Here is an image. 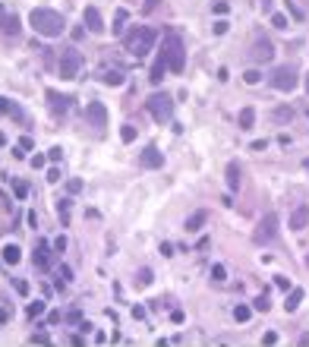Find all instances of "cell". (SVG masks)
<instances>
[{
	"label": "cell",
	"instance_id": "6da1fadb",
	"mask_svg": "<svg viewBox=\"0 0 309 347\" xmlns=\"http://www.w3.org/2000/svg\"><path fill=\"white\" fill-rule=\"evenodd\" d=\"M29 26L41 35V38H60V35L66 32V22L63 16L57 10H47V7H38L29 13Z\"/></svg>",
	"mask_w": 309,
	"mask_h": 347
},
{
	"label": "cell",
	"instance_id": "7a4b0ae2",
	"mask_svg": "<svg viewBox=\"0 0 309 347\" xmlns=\"http://www.w3.org/2000/svg\"><path fill=\"white\" fill-rule=\"evenodd\" d=\"M155 38H158V32L152 26H133V29L123 32V48L130 51L133 57H145V54L155 48Z\"/></svg>",
	"mask_w": 309,
	"mask_h": 347
},
{
	"label": "cell",
	"instance_id": "3957f363",
	"mask_svg": "<svg viewBox=\"0 0 309 347\" xmlns=\"http://www.w3.org/2000/svg\"><path fill=\"white\" fill-rule=\"evenodd\" d=\"M164 54H168V70L174 76H180V73L186 70V44L174 29L164 32Z\"/></svg>",
	"mask_w": 309,
	"mask_h": 347
},
{
	"label": "cell",
	"instance_id": "277c9868",
	"mask_svg": "<svg viewBox=\"0 0 309 347\" xmlns=\"http://www.w3.org/2000/svg\"><path fill=\"white\" fill-rule=\"evenodd\" d=\"M271 88L275 92H294V88L300 85V73H297V66H290V63H284V66H278L275 73H271Z\"/></svg>",
	"mask_w": 309,
	"mask_h": 347
},
{
	"label": "cell",
	"instance_id": "5b68a950",
	"mask_svg": "<svg viewBox=\"0 0 309 347\" xmlns=\"http://www.w3.org/2000/svg\"><path fill=\"white\" fill-rule=\"evenodd\" d=\"M278 237V215L275 212H265L262 215V221L256 224V230H252V243L256 246H265V243H271Z\"/></svg>",
	"mask_w": 309,
	"mask_h": 347
},
{
	"label": "cell",
	"instance_id": "8992f818",
	"mask_svg": "<svg viewBox=\"0 0 309 347\" xmlns=\"http://www.w3.org/2000/svg\"><path fill=\"white\" fill-rule=\"evenodd\" d=\"M149 114L158 120V123H168L171 120V114H174V98L168 95V92H155L152 98H149Z\"/></svg>",
	"mask_w": 309,
	"mask_h": 347
},
{
	"label": "cell",
	"instance_id": "52a82bcc",
	"mask_svg": "<svg viewBox=\"0 0 309 347\" xmlns=\"http://www.w3.org/2000/svg\"><path fill=\"white\" fill-rule=\"evenodd\" d=\"M79 73H82V57H79V51H76V48L63 51V57H60V76L73 82Z\"/></svg>",
	"mask_w": 309,
	"mask_h": 347
},
{
	"label": "cell",
	"instance_id": "ba28073f",
	"mask_svg": "<svg viewBox=\"0 0 309 347\" xmlns=\"http://www.w3.org/2000/svg\"><path fill=\"white\" fill-rule=\"evenodd\" d=\"M249 54H252V60L256 63H268L271 57H275V44L268 41V35H256V38H252V48H249Z\"/></svg>",
	"mask_w": 309,
	"mask_h": 347
},
{
	"label": "cell",
	"instance_id": "9c48e42d",
	"mask_svg": "<svg viewBox=\"0 0 309 347\" xmlns=\"http://www.w3.org/2000/svg\"><path fill=\"white\" fill-rule=\"evenodd\" d=\"M85 120L104 133V126H107V111H104V104H101V101H92V104L85 107Z\"/></svg>",
	"mask_w": 309,
	"mask_h": 347
},
{
	"label": "cell",
	"instance_id": "30bf717a",
	"mask_svg": "<svg viewBox=\"0 0 309 347\" xmlns=\"http://www.w3.org/2000/svg\"><path fill=\"white\" fill-rule=\"evenodd\" d=\"M47 107H51V114L54 117H63L66 111H69V98L66 95H60V92H54V88H47Z\"/></svg>",
	"mask_w": 309,
	"mask_h": 347
},
{
	"label": "cell",
	"instance_id": "8fae6325",
	"mask_svg": "<svg viewBox=\"0 0 309 347\" xmlns=\"http://www.w3.org/2000/svg\"><path fill=\"white\" fill-rule=\"evenodd\" d=\"M0 32H4L7 38H16V35L22 32L19 16H16V13H4V16H0Z\"/></svg>",
	"mask_w": 309,
	"mask_h": 347
},
{
	"label": "cell",
	"instance_id": "7c38bea8",
	"mask_svg": "<svg viewBox=\"0 0 309 347\" xmlns=\"http://www.w3.org/2000/svg\"><path fill=\"white\" fill-rule=\"evenodd\" d=\"M164 73H168V54H164V48H161L158 57H155V63H152V70H149V79L152 82H161V79H164Z\"/></svg>",
	"mask_w": 309,
	"mask_h": 347
},
{
	"label": "cell",
	"instance_id": "4fadbf2b",
	"mask_svg": "<svg viewBox=\"0 0 309 347\" xmlns=\"http://www.w3.org/2000/svg\"><path fill=\"white\" fill-rule=\"evenodd\" d=\"M82 19H85V29H88V32H101V29H104V19H101V10H98V7H85Z\"/></svg>",
	"mask_w": 309,
	"mask_h": 347
},
{
	"label": "cell",
	"instance_id": "5bb4252c",
	"mask_svg": "<svg viewBox=\"0 0 309 347\" xmlns=\"http://www.w3.org/2000/svg\"><path fill=\"white\" fill-rule=\"evenodd\" d=\"M32 259H35V268H38V271H47V268H51V246L41 240L38 246H35V256H32Z\"/></svg>",
	"mask_w": 309,
	"mask_h": 347
},
{
	"label": "cell",
	"instance_id": "9a60e30c",
	"mask_svg": "<svg viewBox=\"0 0 309 347\" xmlns=\"http://www.w3.org/2000/svg\"><path fill=\"white\" fill-rule=\"evenodd\" d=\"M306 224H309V205H300V209L290 212V227L294 230H303Z\"/></svg>",
	"mask_w": 309,
	"mask_h": 347
},
{
	"label": "cell",
	"instance_id": "2e32d148",
	"mask_svg": "<svg viewBox=\"0 0 309 347\" xmlns=\"http://www.w3.org/2000/svg\"><path fill=\"white\" fill-rule=\"evenodd\" d=\"M300 303H303V287H290L287 290V300H284V309H287V313H297Z\"/></svg>",
	"mask_w": 309,
	"mask_h": 347
},
{
	"label": "cell",
	"instance_id": "e0dca14e",
	"mask_svg": "<svg viewBox=\"0 0 309 347\" xmlns=\"http://www.w3.org/2000/svg\"><path fill=\"white\" fill-rule=\"evenodd\" d=\"M142 164H145V168H161V164H164V155H161L158 149H152V145H149V149L142 152Z\"/></svg>",
	"mask_w": 309,
	"mask_h": 347
},
{
	"label": "cell",
	"instance_id": "ac0fdd59",
	"mask_svg": "<svg viewBox=\"0 0 309 347\" xmlns=\"http://www.w3.org/2000/svg\"><path fill=\"white\" fill-rule=\"evenodd\" d=\"M205 218H208V215H205L202 209H199V212H193V215L186 218V224H183V227H186L189 234H196V230H202V224H205Z\"/></svg>",
	"mask_w": 309,
	"mask_h": 347
},
{
	"label": "cell",
	"instance_id": "d6986e66",
	"mask_svg": "<svg viewBox=\"0 0 309 347\" xmlns=\"http://www.w3.org/2000/svg\"><path fill=\"white\" fill-rule=\"evenodd\" d=\"M0 256H4V262H7V265H16V262L22 259V249L16 246V243H7L4 249H0Z\"/></svg>",
	"mask_w": 309,
	"mask_h": 347
},
{
	"label": "cell",
	"instance_id": "ffe728a7",
	"mask_svg": "<svg viewBox=\"0 0 309 347\" xmlns=\"http://www.w3.org/2000/svg\"><path fill=\"white\" fill-rule=\"evenodd\" d=\"M126 19H130V13H126L123 7L114 13V26H111V32L114 35H120V38H123V32H126Z\"/></svg>",
	"mask_w": 309,
	"mask_h": 347
},
{
	"label": "cell",
	"instance_id": "44dd1931",
	"mask_svg": "<svg viewBox=\"0 0 309 347\" xmlns=\"http://www.w3.org/2000/svg\"><path fill=\"white\" fill-rule=\"evenodd\" d=\"M10 183H13V193H16V199H26L29 193H32V187H29V180H19V177H7Z\"/></svg>",
	"mask_w": 309,
	"mask_h": 347
},
{
	"label": "cell",
	"instance_id": "7402d4cb",
	"mask_svg": "<svg viewBox=\"0 0 309 347\" xmlns=\"http://www.w3.org/2000/svg\"><path fill=\"white\" fill-rule=\"evenodd\" d=\"M227 187H230V190H240V164H237V161L227 164Z\"/></svg>",
	"mask_w": 309,
	"mask_h": 347
},
{
	"label": "cell",
	"instance_id": "603a6c76",
	"mask_svg": "<svg viewBox=\"0 0 309 347\" xmlns=\"http://www.w3.org/2000/svg\"><path fill=\"white\" fill-rule=\"evenodd\" d=\"M0 114H10V117H16V120H26V114H22L10 98H0Z\"/></svg>",
	"mask_w": 309,
	"mask_h": 347
},
{
	"label": "cell",
	"instance_id": "cb8c5ba5",
	"mask_svg": "<svg viewBox=\"0 0 309 347\" xmlns=\"http://www.w3.org/2000/svg\"><path fill=\"white\" fill-rule=\"evenodd\" d=\"M123 79H126V76H123L120 70H107V73H101V82H104V85H123Z\"/></svg>",
	"mask_w": 309,
	"mask_h": 347
},
{
	"label": "cell",
	"instance_id": "d4e9b609",
	"mask_svg": "<svg viewBox=\"0 0 309 347\" xmlns=\"http://www.w3.org/2000/svg\"><path fill=\"white\" fill-rule=\"evenodd\" d=\"M44 306H47L44 300H32V303L26 306V316H29V319H38V316L44 313Z\"/></svg>",
	"mask_w": 309,
	"mask_h": 347
},
{
	"label": "cell",
	"instance_id": "484cf974",
	"mask_svg": "<svg viewBox=\"0 0 309 347\" xmlns=\"http://www.w3.org/2000/svg\"><path fill=\"white\" fill-rule=\"evenodd\" d=\"M32 145H35V142H32L29 136H22L19 142H16V152H13V155H16V158H26V155L32 152Z\"/></svg>",
	"mask_w": 309,
	"mask_h": 347
},
{
	"label": "cell",
	"instance_id": "4316f807",
	"mask_svg": "<svg viewBox=\"0 0 309 347\" xmlns=\"http://www.w3.org/2000/svg\"><path fill=\"white\" fill-rule=\"evenodd\" d=\"M252 123H256V111H252V107H243L240 111V126L243 130H252Z\"/></svg>",
	"mask_w": 309,
	"mask_h": 347
},
{
	"label": "cell",
	"instance_id": "83f0119b",
	"mask_svg": "<svg viewBox=\"0 0 309 347\" xmlns=\"http://www.w3.org/2000/svg\"><path fill=\"white\" fill-rule=\"evenodd\" d=\"M252 316V309L246 306V303H240V306H233V319H237V322H246Z\"/></svg>",
	"mask_w": 309,
	"mask_h": 347
},
{
	"label": "cell",
	"instance_id": "f1b7e54d",
	"mask_svg": "<svg viewBox=\"0 0 309 347\" xmlns=\"http://www.w3.org/2000/svg\"><path fill=\"white\" fill-rule=\"evenodd\" d=\"M290 117H294V111H290V107H278V111L271 114V120H275V123H287Z\"/></svg>",
	"mask_w": 309,
	"mask_h": 347
},
{
	"label": "cell",
	"instance_id": "f546056e",
	"mask_svg": "<svg viewBox=\"0 0 309 347\" xmlns=\"http://www.w3.org/2000/svg\"><path fill=\"white\" fill-rule=\"evenodd\" d=\"M57 212H60V221L69 224V199H60V202H57Z\"/></svg>",
	"mask_w": 309,
	"mask_h": 347
},
{
	"label": "cell",
	"instance_id": "4dcf8cb0",
	"mask_svg": "<svg viewBox=\"0 0 309 347\" xmlns=\"http://www.w3.org/2000/svg\"><path fill=\"white\" fill-rule=\"evenodd\" d=\"M256 309H259V313H268V309H271V300H268V294H259V297H256Z\"/></svg>",
	"mask_w": 309,
	"mask_h": 347
},
{
	"label": "cell",
	"instance_id": "1f68e13d",
	"mask_svg": "<svg viewBox=\"0 0 309 347\" xmlns=\"http://www.w3.org/2000/svg\"><path fill=\"white\" fill-rule=\"evenodd\" d=\"M243 79H246V85H256V82L262 79V73H259V70H246V73H243Z\"/></svg>",
	"mask_w": 309,
	"mask_h": 347
},
{
	"label": "cell",
	"instance_id": "d6a6232c",
	"mask_svg": "<svg viewBox=\"0 0 309 347\" xmlns=\"http://www.w3.org/2000/svg\"><path fill=\"white\" fill-rule=\"evenodd\" d=\"M271 26H275V29H287V16L284 13H271Z\"/></svg>",
	"mask_w": 309,
	"mask_h": 347
},
{
	"label": "cell",
	"instance_id": "836d02e7",
	"mask_svg": "<svg viewBox=\"0 0 309 347\" xmlns=\"http://www.w3.org/2000/svg\"><path fill=\"white\" fill-rule=\"evenodd\" d=\"M66 246H69V240L60 234V237H54V252H66Z\"/></svg>",
	"mask_w": 309,
	"mask_h": 347
},
{
	"label": "cell",
	"instance_id": "e575fe53",
	"mask_svg": "<svg viewBox=\"0 0 309 347\" xmlns=\"http://www.w3.org/2000/svg\"><path fill=\"white\" fill-rule=\"evenodd\" d=\"M287 10L294 13V19H297V22H303V10L297 7V0H287Z\"/></svg>",
	"mask_w": 309,
	"mask_h": 347
},
{
	"label": "cell",
	"instance_id": "d590c367",
	"mask_svg": "<svg viewBox=\"0 0 309 347\" xmlns=\"http://www.w3.org/2000/svg\"><path fill=\"white\" fill-rule=\"evenodd\" d=\"M29 341H32V344H51V335H47V332H35Z\"/></svg>",
	"mask_w": 309,
	"mask_h": 347
},
{
	"label": "cell",
	"instance_id": "8d00e7d4",
	"mask_svg": "<svg viewBox=\"0 0 309 347\" xmlns=\"http://www.w3.org/2000/svg\"><path fill=\"white\" fill-rule=\"evenodd\" d=\"M120 139H123V142H133V139H136V126H123V130H120Z\"/></svg>",
	"mask_w": 309,
	"mask_h": 347
},
{
	"label": "cell",
	"instance_id": "74e56055",
	"mask_svg": "<svg viewBox=\"0 0 309 347\" xmlns=\"http://www.w3.org/2000/svg\"><path fill=\"white\" fill-rule=\"evenodd\" d=\"M57 275H60V281L66 284V281H73V268H69V265H60V268H57Z\"/></svg>",
	"mask_w": 309,
	"mask_h": 347
},
{
	"label": "cell",
	"instance_id": "f35d334b",
	"mask_svg": "<svg viewBox=\"0 0 309 347\" xmlns=\"http://www.w3.org/2000/svg\"><path fill=\"white\" fill-rule=\"evenodd\" d=\"M211 278H215V281H224V278H227L224 265H215V268H211Z\"/></svg>",
	"mask_w": 309,
	"mask_h": 347
},
{
	"label": "cell",
	"instance_id": "ab89813d",
	"mask_svg": "<svg viewBox=\"0 0 309 347\" xmlns=\"http://www.w3.org/2000/svg\"><path fill=\"white\" fill-rule=\"evenodd\" d=\"M227 10H230V4H227V0H215V13H218V16H224Z\"/></svg>",
	"mask_w": 309,
	"mask_h": 347
},
{
	"label": "cell",
	"instance_id": "60d3db41",
	"mask_svg": "<svg viewBox=\"0 0 309 347\" xmlns=\"http://www.w3.org/2000/svg\"><path fill=\"white\" fill-rule=\"evenodd\" d=\"M149 281H152V271H149V268H142V271H139V278H136V284H142V287H145Z\"/></svg>",
	"mask_w": 309,
	"mask_h": 347
},
{
	"label": "cell",
	"instance_id": "b9f144b4",
	"mask_svg": "<svg viewBox=\"0 0 309 347\" xmlns=\"http://www.w3.org/2000/svg\"><path fill=\"white\" fill-rule=\"evenodd\" d=\"M60 177H63V174H60V168H51L44 180H47V183H57V180H60Z\"/></svg>",
	"mask_w": 309,
	"mask_h": 347
},
{
	"label": "cell",
	"instance_id": "7bdbcfd3",
	"mask_svg": "<svg viewBox=\"0 0 309 347\" xmlns=\"http://www.w3.org/2000/svg\"><path fill=\"white\" fill-rule=\"evenodd\" d=\"M47 164V155H32V168H44Z\"/></svg>",
	"mask_w": 309,
	"mask_h": 347
},
{
	"label": "cell",
	"instance_id": "ee69618b",
	"mask_svg": "<svg viewBox=\"0 0 309 347\" xmlns=\"http://www.w3.org/2000/svg\"><path fill=\"white\" fill-rule=\"evenodd\" d=\"M47 158H51V161H60V158H63V149H60V145H54V149L47 152Z\"/></svg>",
	"mask_w": 309,
	"mask_h": 347
},
{
	"label": "cell",
	"instance_id": "f6af8a7d",
	"mask_svg": "<svg viewBox=\"0 0 309 347\" xmlns=\"http://www.w3.org/2000/svg\"><path fill=\"white\" fill-rule=\"evenodd\" d=\"M211 32H215V35H224V32H227V22H224V19H218V22H215V29H211Z\"/></svg>",
	"mask_w": 309,
	"mask_h": 347
},
{
	"label": "cell",
	"instance_id": "bcb514c9",
	"mask_svg": "<svg viewBox=\"0 0 309 347\" xmlns=\"http://www.w3.org/2000/svg\"><path fill=\"white\" fill-rule=\"evenodd\" d=\"M275 341H278V332H265L262 335V344H275Z\"/></svg>",
	"mask_w": 309,
	"mask_h": 347
},
{
	"label": "cell",
	"instance_id": "7dc6e473",
	"mask_svg": "<svg viewBox=\"0 0 309 347\" xmlns=\"http://www.w3.org/2000/svg\"><path fill=\"white\" fill-rule=\"evenodd\" d=\"M66 190H69V193H79V190H82V180H69Z\"/></svg>",
	"mask_w": 309,
	"mask_h": 347
},
{
	"label": "cell",
	"instance_id": "c3c4849f",
	"mask_svg": "<svg viewBox=\"0 0 309 347\" xmlns=\"http://www.w3.org/2000/svg\"><path fill=\"white\" fill-rule=\"evenodd\" d=\"M275 284H278V287H281V290H290V281H287V278H284V275H278V278H275Z\"/></svg>",
	"mask_w": 309,
	"mask_h": 347
},
{
	"label": "cell",
	"instance_id": "681fc988",
	"mask_svg": "<svg viewBox=\"0 0 309 347\" xmlns=\"http://www.w3.org/2000/svg\"><path fill=\"white\" fill-rule=\"evenodd\" d=\"M161 256H174V243H168V240L161 243Z\"/></svg>",
	"mask_w": 309,
	"mask_h": 347
},
{
	"label": "cell",
	"instance_id": "f907efd6",
	"mask_svg": "<svg viewBox=\"0 0 309 347\" xmlns=\"http://www.w3.org/2000/svg\"><path fill=\"white\" fill-rule=\"evenodd\" d=\"M158 4H161V0H145V7H142V10H145V13H152V10H158Z\"/></svg>",
	"mask_w": 309,
	"mask_h": 347
},
{
	"label": "cell",
	"instance_id": "816d5d0a",
	"mask_svg": "<svg viewBox=\"0 0 309 347\" xmlns=\"http://www.w3.org/2000/svg\"><path fill=\"white\" fill-rule=\"evenodd\" d=\"M69 344H73V347H82L85 341H82V335H69Z\"/></svg>",
	"mask_w": 309,
	"mask_h": 347
},
{
	"label": "cell",
	"instance_id": "f5cc1de1",
	"mask_svg": "<svg viewBox=\"0 0 309 347\" xmlns=\"http://www.w3.org/2000/svg\"><path fill=\"white\" fill-rule=\"evenodd\" d=\"M13 284H16V290H22V294H29V284H26V281H19V278H16Z\"/></svg>",
	"mask_w": 309,
	"mask_h": 347
},
{
	"label": "cell",
	"instance_id": "db71d44e",
	"mask_svg": "<svg viewBox=\"0 0 309 347\" xmlns=\"http://www.w3.org/2000/svg\"><path fill=\"white\" fill-rule=\"evenodd\" d=\"M297 344H300V347H309V332H306V335H300V338H297Z\"/></svg>",
	"mask_w": 309,
	"mask_h": 347
},
{
	"label": "cell",
	"instance_id": "11a10c76",
	"mask_svg": "<svg viewBox=\"0 0 309 347\" xmlns=\"http://www.w3.org/2000/svg\"><path fill=\"white\" fill-rule=\"evenodd\" d=\"M303 168H306V171H309V158H306V161H303Z\"/></svg>",
	"mask_w": 309,
	"mask_h": 347
},
{
	"label": "cell",
	"instance_id": "9f6ffc18",
	"mask_svg": "<svg viewBox=\"0 0 309 347\" xmlns=\"http://www.w3.org/2000/svg\"><path fill=\"white\" fill-rule=\"evenodd\" d=\"M306 92H309V76H306Z\"/></svg>",
	"mask_w": 309,
	"mask_h": 347
},
{
	"label": "cell",
	"instance_id": "6f0895ef",
	"mask_svg": "<svg viewBox=\"0 0 309 347\" xmlns=\"http://www.w3.org/2000/svg\"><path fill=\"white\" fill-rule=\"evenodd\" d=\"M306 265H309V256H306Z\"/></svg>",
	"mask_w": 309,
	"mask_h": 347
}]
</instances>
